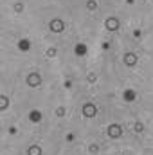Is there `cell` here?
Masks as SVG:
<instances>
[{
	"label": "cell",
	"instance_id": "6da1fadb",
	"mask_svg": "<svg viewBox=\"0 0 153 155\" xmlns=\"http://www.w3.org/2000/svg\"><path fill=\"white\" fill-rule=\"evenodd\" d=\"M106 134H108V137H112V139H119V137L122 135V128H121V124L112 123V124H108Z\"/></svg>",
	"mask_w": 153,
	"mask_h": 155
},
{
	"label": "cell",
	"instance_id": "7a4b0ae2",
	"mask_svg": "<svg viewBox=\"0 0 153 155\" xmlns=\"http://www.w3.org/2000/svg\"><path fill=\"white\" fill-rule=\"evenodd\" d=\"M49 27H50V31L52 33H63L65 31V22L61 20V18H54V20H50V24H49Z\"/></svg>",
	"mask_w": 153,
	"mask_h": 155
},
{
	"label": "cell",
	"instance_id": "3957f363",
	"mask_svg": "<svg viewBox=\"0 0 153 155\" xmlns=\"http://www.w3.org/2000/svg\"><path fill=\"white\" fill-rule=\"evenodd\" d=\"M25 81H27L29 87H40L41 85V76H40L38 72H31L29 76L25 78Z\"/></svg>",
	"mask_w": 153,
	"mask_h": 155
},
{
	"label": "cell",
	"instance_id": "277c9868",
	"mask_svg": "<svg viewBox=\"0 0 153 155\" xmlns=\"http://www.w3.org/2000/svg\"><path fill=\"white\" fill-rule=\"evenodd\" d=\"M97 114V107L94 105V103H86L85 107H83V116L85 117H94Z\"/></svg>",
	"mask_w": 153,
	"mask_h": 155
},
{
	"label": "cell",
	"instance_id": "5b68a950",
	"mask_svg": "<svg viewBox=\"0 0 153 155\" xmlns=\"http://www.w3.org/2000/svg\"><path fill=\"white\" fill-rule=\"evenodd\" d=\"M122 60H124V65H128V67H133V65H137V61H139L135 52H126Z\"/></svg>",
	"mask_w": 153,
	"mask_h": 155
},
{
	"label": "cell",
	"instance_id": "8992f818",
	"mask_svg": "<svg viewBox=\"0 0 153 155\" xmlns=\"http://www.w3.org/2000/svg\"><path fill=\"white\" fill-rule=\"evenodd\" d=\"M105 25H106V29H108V31H117L121 24H119V20H117L115 16H110V18H106Z\"/></svg>",
	"mask_w": 153,
	"mask_h": 155
},
{
	"label": "cell",
	"instance_id": "52a82bcc",
	"mask_svg": "<svg viewBox=\"0 0 153 155\" xmlns=\"http://www.w3.org/2000/svg\"><path fill=\"white\" fill-rule=\"evenodd\" d=\"M22 52H27L29 49H31V40L29 38H20L18 40V45H16Z\"/></svg>",
	"mask_w": 153,
	"mask_h": 155
},
{
	"label": "cell",
	"instance_id": "ba28073f",
	"mask_svg": "<svg viewBox=\"0 0 153 155\" xmlns=\"http://www.w3.org/2000/svg\"><path fill=\"white\" fill-rule=\"evenodd\" d=\"M41 119H43V114H41L40 110H31V112H29V121H31V123H40Z\"/></svg>",
	"mask_w": 153,
	"mask_h": 155
},
{
	"label": "cell",
	"instance_id": "9c48e42d",
	"mask_svg": "<svg viewBox=\"0 0 153 155\" xmlns=\"http://www.w3.org/2000/svg\"><path fill=\"white\" fill-rule=\"evenodd\" d=\"M74 52H76L77 56H86L88 49H86V45H85V43H77L76 47H74Z\"/></svg>",
	"mask_w": 153,
	"mask_h": 155
},
{
	"label": "cell",
	"instance_id": "30bf717a",
	"mask_svg": "<svg viewBox=\"0 0 153 155\" xmlns=\"http://www.w3.org/2000/svg\"><path fill=\"white\" fill-rule=\"evenodd\" d=\"M122 97H124V101H128V103H132V101H135V97H137V94H135V90H124V94H122Z\"/></svg>",
	"mask_w": 153,
	"mask_h": 155
},
{
	"label": "cell",
	"instance_id": "8fae6325",
	"mask_svg": "<svg viewBox=\"0 0 153 155\" xmlns=\"http://www.w3.org/2000/svg\"><path fill=\"white\" fill-rule=\"evenodd\" d=\"M27 155H41V148H40L38 144H33V146H29Z\"/></svg>",
	"mask_w": 153,
	"mask_h": 155
},
{
	"label": "cell",
	"instance_id": "7c38bea8",
	"mask_svg": "<svg viewBox=\"0 0 153 155\" xmlns=\"http://www.w3.org/2000/svg\"><path fill=\"white\" fill-rule=\"evenodd\" d=\"M7 105H9V99H7L5 94H2V96H0V108H2V110H7Z\"/></svg>",
	"mask_w": 153,
	"mask_h": 155
},
{
	"label": "cell",
	"instance_id": "4fadbf2b",
	"mask_svg": "<svg viewBox=\"0 0 153 155\" xmlns=\"http://www.w3.org/2000/svg\"><path fill=\"white\" fill-rule=\"evenodd\" d=\"M86 7H88L90 11H96V9H97V4H96V0H88V2H86Z\"/></svg>",
	"mask_w": 153,
	"mask_h": 155
},
{
	"label": "cell",
	"instance_id": "5bb4252c",
	"mask_svg": "<svg viewBox=\"0 0 153 155\" xmlns=\"http://www.w3.org/2000/svg\"><path fill=\"white\" fill-rule=\"evenodd\" d=\"M47 56H49V58H54V56H56V49H54V47L47 49Z\"/></svg>",
	"mask_w": 153,
	"mask_h": 155
},
{
	"label": "cell",
	"instance_id": "9a60e30c",
	"mask_svg": "<svg viewBox=\"0 0 153 155\" xmlns=\"http://www.w3.org/2000/svg\"><path fill=\"white\" fill-rule=\"evenodd\" d=\"M142 130H144V124H142L141 121H137V123H135V132H142Z\"/></svg>",
	"mask_w": 153,
	"mask_h": 155
},
{
	"label": "cell",
	"instance_id": "2e32d148",
	"mask_svg": "<svg viewBox=\"0 0 153 155\" xmlns=\"http://www.w3.org/2000/svg\"><path fill=\"white\" fill-rule=\"evenodd\" d=\"M88 150H90V153H97V150H99V148H97V144H90V148H88Z\"/></svg>",
	"mask_w": 153,
	"mask_h": 155
},
{
	"label": "cell",
	"instance_id": "e0dca14e",
	"mask_svg": "<svg viewBox=\"0 0 153 155\" xmlns=\"http://www.w3.org/2000/svg\"><path fill=\"white\" fill-rule=\"evenodd\" d=\"M15 9H16L18 13H20V11H24V4H20V2H18V4L15 5Z\"/></svg>",
	"mask_w": 153,
	"mask_h": 155
},
{
	"label": "cell",
	"instance_id": "ac0fdd59",
	"mask_svg": "<svg viewBox=\"0 0 153 155\" xmlns=\"http://www.w3.org/2000/svg\"><path fill=\"white\" fill-rule=\"evenodd\" d=\"M56 114H58V116H63V114H65V110H63V108H60V110H56Z\"/></svg>",
	"mask_w": 153,
	"mask_h": 155
}]
</instances>
